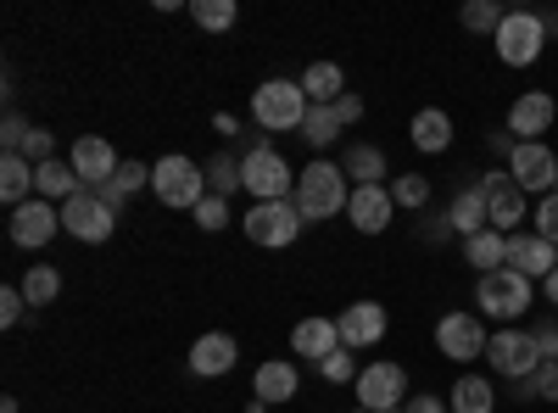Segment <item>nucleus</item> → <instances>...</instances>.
Here are the masks:
<instances>
[{
	"label": "nucleus",
	"mask_w": 558,
	"mask_h": 413,
	"mask_svg": "<svg viewBox=\"0 0 558 413\" xmlns=\"http://www.w3.org/2000/svg\"><path fill=\"white\" fill-rule=\"evenodd\" d=\"M347 202H352V191H347V173H341V162L318 157V162H307V168L296 173L291 207H296V212H302L307 223H324V218L347 212Z\"/></svg>",
	"instance_id": "1"
},
{
	"label": "nucleus",
	"mask_w": 558,
	"mask_h": 413,
	"mask_svg": "<svg viewBox=\"0 0 558 413\" xmlns=\"http://www.w3.org/2000/svg\"><path fill=\"white\" fill-rule=\"evenodd\" d=\"M531 302H536V286L514 268H492V274L475 280V313L492 318V325H502V330L520 325V318L531 313Z\"/></svg>",
	"instance_id": "2"
},
{
	"label": "nucleus",
	"mask_w": 558,
	"mask_h": 413,
	"mask_svg": "<svg viewBox=\"0 0 558 413\" xmlns=\"http://www.w3.org/2000/svg\"><path fill=\"white\" fill-rule=\"evenodd\" d=\"M307 96H302V84L296 78H268V84H257L252 89V118L268 129V134H291V129H302L307 123Z\"/></svg>",
	"instance_id": "3"
},
{
	"label": "nucleus",
	"mask_w": 558,
	"mask_h": 413,
	"mask_svg": "<svg viewBox=\"0 0 558 413\" xmlns=\"http://www.w3.org/2000/svg\"><path fill=\"white\" fill-rule=\"evenodd\" d=\"M151 191H157V202L162 207H184V212H196L213 191H207V168H196L191 157H162V162H151Z\"/></svg>",
	"instance_id": "4"
},
{
	"label": "nucleus",
	"mask_w": 558,
	"mask_h": 413,
	"mask_svg": "<svg viewBox=\"0 0 558 413\" xmlns=\"http://www.w3.org/2000/svg\"><path fill=\"white\" fill-rule=\"evenodd\" d=\"M241 185L252 191V202H291L296 173H291V162L279 157L274 146H252L241 157Z\"/></svg>",
	"instance_id": "5"
},
{
	"label": "nucleus",
	"mask_w": 558,
	"mask_h": 413,
	"mask_svg": "<svg viewBox=\"0 0 558 413\" xmlns=\"http://www.w3.org/2000/svg\"><path fill=\"white\" fill-rule=\"evenodd\" d=\"M62 229L73 241H84V246H101V241H112V229H118V207L101 191H78V196L62 202Z\"/></svg>",
	"instance_id": "6"
},
{
	"label": "nucleus",
	"mask_w": 558,
	"mask_h": 413,
	"mask_svg": "<svg viewBox=\"0 0 558 413\" xmlns=\"http://www.w3.org/2000/svg\"><path fill=\"white\" fill-rule=\"evenodd\" d=\"M492 39H497V57L508 68H531L547 51V23H542V12H508Z\"/></svg>",
	"instance_id": "7"
},
{
	"label": "nucleus",
	"mask_w": 558,
	"mask_h": 413,
	"mask_svg": "<svg viewBox=\"0 0 558 413\" xmlns=\"http://www.w3.org/2000/svg\"><path fill=\"white\" fill-rule=\"evenodd\" d=\"M352 391H357V408L391 413V408L408 402V369L391 363V357H375V363H363V375L352 380Z\"/></svg>",
	"instance_id": "8"
},
{
	"label": "nucleus",
	"mask_w": 558,
	"mask_h": 413,
	"mask_svg": "<svg viewBox=\"0 0 558 413\" xmlns=\"http://www.w3.org/2000/svg\"><path fill=\"white\" fill-rule=\"evenodd\" d=\"M486 363H492V375H502V380H531V375L542 369V352H536L531 330L508 325V330H492V341H486Z\"/></svg>",
	"instance_id": "9"
},
{
	"label": "nucleus",
	"mask_w": 558,
	"mask_h": 413,
	"mask_svg": "<svg viewBox=\"0 0 558 413\" xmlns=\"http://www.w3.org/2000/svg\"><path fill=\"white\" fill-rule=\"evenodd\" d=\"M302 229H307V218H302L291 202H252V212H246V235H252V246H268V252L291 246Z\"/></svg>",
	"instance_id": "10"
},
{
	"label": "nucleus",
	"mask_w": 558,
	"mask_h": 413,
	"mask_svg": "<svg viewBox=\"0 0 558 413\" xmlns=\"http://www.w3.org/2000/svg\"><path fill=\"white\" fill-rule=\"evenodd\" d=\"M486 341H492V330H486L481 313H441V318H436V347H441V357H452V363L486 357Z\"/></svg>",
	"instance_id": "11"
},
{
	"label": "nucleus",
	"mask_w": 558,
	"mask_h": 413,
	"mask_svg": "<svg viewBox=\"0 0 558 413\" xmlns=\"http://www.w3.org/2000/svg\"><path fill=\"white\" fill-rule=\"evenodd\" d=\"M481 191H486V212H492L497 235H520V229H525V191L514 185V173H508V168L481 173Z\"/></svg>",
	"instance_id": "12"
},
{
	"label": "nucleus",
	"mask_w": 558,
	"mask_h": 413,
	"mask_svg": "<svg viewBox=\"0 0 558 413\" xmlns=\"http://www.w3.org/2000/svg\"><path fill=\"white\" fill-rule=\"evenodd\" d=\"M7 235H12V246H23V252H39V246H51L57 235H62V207H51V202H23V207H12V223H7Z\"/></svg>",
	"instance_id": "13"
},
{
	"label": "nucleus",
	"mask_w": 558,
	"mask_h": 413,
	"mask_svg": "<svg viewBox=\"0 0 558 413\" xmlns=\"http://www.w3.org/2000/svg\"><path fill=\"white\" fill-rule=\"evenodd\" d=\"M508 173H514V185H520L525 196H553V191H558V157H553L542 141L514 146V157H508Z\"/></svg>",
	"instance_id": "14"
},
{
	"label": "nucleus",
	"mask_w": 558,
	"mask_h": 413,
	"mask_svg": "<svg viewBox=\"0 0 558 413\" xmlns=\"http://www.w3.org/2000/svg\"><path fill=\"white\" fill-rule=\"evenodd\" d=\"M68 162H73V173H78V185H84V191H101L107 179L123 168L107 134H78V141H73V151H68Z\"/></svg>",
	"instance_id": "15"
},
{
	"label": "nucleus",
	"mask_w": 558,
	"mask_h": 413,
	"mask_svg": "<svg viewBox=\"0 0 558 413\" xmlns=\"http://www.w3.org/2000/svg\"><path fill=\"white\" fill-rule=\"evenodd\" d=\"M336 330H341V347L347 352H363V347H380L386 330H391V313L380 302H352L341 318H336Z\"/></svg>",
	"instance_id": "16"
},
{
	"label": "nucleus",
	"mask_w": 558,
	"mask_h": 413,
	"mask_svg": "<svg viewBox=\"0 0 558 413\" xmlns=\"http://www.w3.org/2000/svg\"><path fill=\"white\" fill-rule=\"evenodd\" d=\"M296 386H302V375H296V363H291V357H268V363H257V375H252V413L291 402Z\"/></svg>",
	"instance_id": "17"
},
{
	"label": "nucleus",
	"mask_w": 558,
	"mask_h": 413,
	"mask_svg": "<svg viewBox=\"0 0 558 413\" xmlns=\"http://www.w3.org/2000/svg\"><path fill=\"white\" fill-rule=\"evenodd\" d=\"M508 268L525 274V280L536 286V280H547V274L558 268V246L542 241L536 229H520V235H508Z\"/></svg>",
	"instance_id": "18"
},
{
	"label": "nucleus",
	"mask_w": 558,
	"mask_h": 413,
	"mask_svg": "<svg viewBox=\"0 0 558 413\" xmlns=\"http://www.w3.org/2000/svg\"><path fill=\"white\" fill-rule=\"evenodd\" d=\"M391 212H397L391 185H363V191H352V202H347V218H352L357 235H380V229H391Z\"/></svg>",
	"instance_id": "19"
},
{
	"label": "nucleus",
	"mask_w": 558,
	"mask_h": 413,
	"mask_svg": "<svg viewBox=\"0 0 558 413\" xmlns=\"http://www.w3.org/2000/svg\"><path fill=\"white\" fill-rule=\"evenodd\" d=\"M553 118H558V101L547 96V89H525V96L508 107V134L525 146V141H536V134L553 129Z\"/></svg>",
	"instance_id": "20"
},
{
	"label": "nucleus",
	"mask_w": 558,
	"mask_h": 413,
	"mask_svg": "<svg viewBox=\"0 0 558 413\" xmlns=\"http://www.w3.org/2000/svg\"><path fill=\"white\" fill-rule=\"evenodd\" d=\"M235 357H241L235 336L207 330V336H196V347H191V375H202V380H218V375H229V369H235Z\"/></svg>",
	"instance_id": "21"
},
{
	"label": "nucleus",
	"mask_w": 558,
	"mask_h": 413,
	"mask_svg": "<svg viewBox=\"0 0 558 413\" xmlns=\"http://www.w3.org/2000/svg\"><path fill=\"white\" fill-rule=\"evenodd\" d=\"M291 352L307 357V363H324L330 352H341V330L336 318H302V325L291 330Z\"/></svg>",
	"instance_id": "22"
},
{
	"label": "nucleus",
	"mask_w": 558,
	"mask_h": 413,
	"mask_svg": "<svg viewBox=\"0 0 558 413\" xmlns=\"http://www.w3.org/2000/svg\"><path fill=\"white\" fill-rule=\"evenodd\" d=\"M447 218H452V229H458V241H470V235H481V229H492L486 191H481V185H463V191H452Z\"/></svg>",
	"instance_id": "23"
},
{
	"label": "nucleus",
	"mask_w": 558,
	"mask_h": 413,
	"mask_svg": "<svg viewBox=\"0 0 558 413\" xmlns=\"http://www.w3.org/2000/svg\"><path fill=\"white\" fill-rule=\"evenodd\" d=\"M408 141L418 146V151H447L452 146V118L441 112V107H425V112H413V123H408Z\"/></svg>",
	"instance_id": "24"
},
{
	"label": "nucleus",
	"mask_w": 558,
	"mask_h": 413,
	"mask_svg": "<svg viewBox=\"0 0 558 413\" xmlns=\"http://www.w3.org/2000/svg\"><path fill=\"white\" fill-rule=\"evenodd\" d=\"M78 191H84V185H78L73 162L51 157V162H39V168H34V196H39V202H68V196H78Z\"/></svg>",
	"instance_id": "25"
},
{
	"label": "nucleus",
	"mask_w": 558,
	"mask_h": 413,
	"mask_svg": "<svg viewBox=\"0 0 558 413\" xmlns=\"http://www.w3.org/2000/svg\"><path fill=\"white\" fill-rule=\"evenodd\" d=\"M341 173L352 179V191H363V185H380V179H391V173H386V151H380V146H368V141L347 146V162H341Z\"/></svg>",
	"instance_id": "26"
},
{
	"label": "nucleus",
	"mask_w": 558,
	"mask_h": 413,
	"mask_svg": "<svg viewBox=\"0 0 558 413\" xmlns=\"http://www.w3.org/2000/svg\"><path fill=\"white\" fill-rule=\"evenodd\" d=\"M302 96H307L313 107H336V101L347 96L341 68H336V62H313V68L302 73Z\"/></svg>",
	"instance_id": "27"
},
{
	"label": "nucleus",
	"mask_w": 558,
	"mask_h": 413,
	"mask_svg": "<svg viewBox=\"0 0 558 413\" xmlns=\"http://www.w3.org/2000/svg\"><path fill=\"white\" fill-rule=\"evenodd\" d=\"M0 202L7 207L34 202V162L28 157H0Z\"/></svg>",
	"instance_id": "28"
},
{
	"label": "nucleus",
	"mask_w": 558,
	"mask_h": 413,
	"mask_svg": "<svg viewBox=\"0 0 558 413\" xmlns=\"http://www.w3.org/2000/svg\"><path fill=\"white\" fill-rule=\"evenodd\" d=\"M463 263L492 274V268H508V235H497V229H481V235L463 241Z\"/></svg>",
	"instance_id": "29"
},
{
	"label": "nucleus",
	"mask_w": 558,
	"mask_h": 413,
	"mask_svg": "<svg viewBox=\"0 0 558 413\" xmlns=\"http://www.w3.org/2000/svg\"><path fill=\"white\" fill-rule=\"evenodd\" d=\"M447 408H452V413H497V386L481 380V375H463V380L452 386Z\"/></svg>",
	"instance_id": "30"
},
{
	"label": "nucleus",
	"mask_w": 558,
	"mask_h": 413,
	"mask_svg": "<svg viewBox=\"0 0 558 413\" xmlns=\"http://www.w3.org/2000/svg\"><path fill=\"white\" fill-rule=\"evenodd\" d=\"M341 118H336V107H307V123H302V141L313 146V151H330L336 141H341Z\"/></svg>",
	"instance_id": "31"
},
{
	"label": "nucleus",
	"mask_w": 558,
	"mask_h": 413,
	"mask_svg": "<svg viewBox=\"0 0 558 413\" xmlns=\"http://www.w3.org/2000/svg\"><path fill=\"white\" fill-rule=\"evenodd\" d=\"M23 296H28L34 313H39V307H51V302L62 296V274H57L51 263H34V268L23 274Z\"/></svg>",
	"instance_id": "32"
},
{
	"label": "nucleus",
	"mask_w": 558,
	"mask_h": 413,
	"mask_svg": "<svg viewBox=\"0 0 558 413\" xmlns=\"http://www.w3.org/2000/svg\"><path fill=\"white\" fill-rule=\"evenodd\" d=\"M134 191H151V168H146V162H123L107 185H101V196H107L112 207H123Z\"/></svg>",
	"instance_id": "33"
},
{
	"label": "nucleus",
	"mask_w": 558,
	"mask_h": 413,
	"mask_svg": "<svg viewBox=\"0 0 558 413\" xmlns=\"http://www.w3.org/2000/svg\"><path fill=\"white\" fill-rule=\"evenodd\" d=\"M191 17H196V28L223 34V28H235L241 7H235V0H191Z\"/></svg>",
	"instance_id": "34"
},
{
	"label": "nucleus",
	"mask_w": 558,
	"mask_h": 413,
	"mask_svg": "<svg viewBox=\"0 0 558 413\" xmlns=\"http://www.w3.org/2000/svg\"><path fill=\"white\" fill-rule=\"evenodd\" d=\"M391 196H397V207H408V212H425V207H430V179H425V173H397V179H391Z\"/></svg>",
	"instance_id": "35"
},
{
	"label": "nucleus",
	"mask_w": 558,
	"mask_h": 413,
	"mask_svg": "<svg viewBox=\"0 0 558 413\" xmlns=\"http://www.w3.org/2000/svg\"><path fill=\"white\" fill-rule=\"evenodd\" d=\"M207 191H213V196H235V191H246V185H241V157H229V151L213 157V168H207Z\"/></svg>",
	"instance_id": "36"
},
{
	"label": "nucleus",
	"mask_w": 558,
	"mask_h": 413,
	"mask_svg": "<svg viewBox=\"0 0 558 413\" xmlns=\"http://www.w3.org/2000/svg\"><path fill=\"white\" fill-rule=\"evenodd\" d=\"M502 7H497V0H470V7H463V28H470V34H497L502 28Z\"/></svg>",
	"instance_id": "37"
},
{
	"label": "nucleus",
	"mask_w": 558,
	"mask_h": 413,
	"mask_svg": "<svg viewBox=\"0 0 558 413\" xmlns=\"http://www.w3.org/2000/svg\"><path fill=\"white\" fill-rule=\"evenodd\" d=\"M318 375L330 380V386H347V380H357L363 369H357V357H347V347H341V352H330V357L318 363Z\"/></svg>",
	"instance_id": "38"
},
{
	"label": "nucleus",
	"mask_w": 558,
	"mask_h": 413,
	"mask_svg": "<svg viewBox=\"0 0 558 413\" xmlns=\"http://www.w3.org/2000/svg\"><path fill=\"white\" fill-rule=\"evenodd\" d=\"M531 341H536L542 363L558 357V313H542V318H536V325H531Z\"/></svg>",
	"instance_id": "39"
},
{
	"label": "nucleus",
	"mask_w": 558,
	"mask_h": 413,
	"mask_svg": "<svg viewBox=\"0 0 558 413\" xmlns=\"http://www.w3.org/2000/svg\"><path fill=\"white\" fill-rule=\"evenodd\" d=\"M531 229H536L542 241H553V246H558V191L536 202V212H531Z\"/></svg>",
	"instance_id": "40"
},
{
	"label": "nucleus",
	"mask_w": 558,
	"mask_h": 413,
	"mask_svg": "<svg viewBox=\"0 0 558 413\" xmlns=\"http://www.w3.org/2000/svg\"><path fill=\"white\" fill-rule=\"evenodd\" d=\"M34 307H28V296H23V286H7V291H0V325H23V318H28Z\"/></svg>",
	"instance_id": "41"
},
{
	"label": "nucleus",
	"mask_w": 558,
	"mask_h": 413,
	"mask_svg": "<svg viewBox=\"0 0 558 413\" xmlns=\"http://www.w3.org/2000/svg\"><path fill=\"white\" fill-rule=\"evenodd\" d=\"M28 134H34V123H28L23 112H7V134H0V141H7V157H23Z\"/></svg>",
	"instance_id": "42"
},
{
	"label": "nucleus",
	"mask_w": 558,
	"mask_h": 413,
	"mask_svg": "<svg viewBox=\"0 0 558 413\" xmlns=\"http://www.w3.org/2000/svg\"><path fill=\"white\" fill-rule=\"evenodd\" d=\"M418 241H425V246H447V241H458V229H452L447 212H436V218L418 223Z\"/></svg>",
	"instance_id": "43"
},
{
	"label": "nucleus",
	"mask_w": 558,
	"mask_h": 413,
	"mask_svg": "<svg viewBox=\"0 0 558 413\" xmlns=\"http://www.w3.org/2000/svg\"><path fill=\"white\" fill-rule=\"evenodd\" d=\"M196 223H202V229H213V235H218V229L229 223V202H223V196H207V202L196 207Z\"/></svg>",
	"instance_id": "44"
},
{
	"label": "nucleus",
	"mask_w": 558,
	"mask_h": 413,
	"mask_svg": "<svg viewBox=\"0 0 558 413\" xmlns=\"http://www.w3.org/2000/svg\"><path fill=\"white\" fill-rule=\"evenodd\" d=\"M531 380H536V402H558V357H553V363H542V369H536Z\"/></svg>",
	"instance_id": "45"
},
{
	"label": "nucleus",
	"mask_w": 558,
	"mask_h": 413,
	"mask_svg": "<svg viewBox=\"0 0 558 413\" xmlns=\"http://www.w3.org/2000/svg\"><path fill=\"white\" fill-rule=\"evenodd\" d=\"M23 157L39 168V162H51V129H39L34 123V134H28V146H23Z\"/></svg>",
	"instance_id": "46"
},
{
	"label": "nucleus",
	"mask_w": 558,
	"mask_h": 413,
	"mask_svg": "<svg viewBox=\"0 0 558 413\" xmlns=\"http://www.w3.org/2000/svg\"><path fill=\"white\" fill-rule=\"evenodd\" d=\"M336 118H341V129H352L363 118V96H352V89H347V96L336 101Z\"/></svg>",
	"instance_id": "47"
},
{
	"label": "nucleus",
	"mask_w": 558,
	"mask_h": 413,
	"mask_svg": "<svg viewBox=\"0 0 558 413\" xmlns=\"http://www.w3.org/2000/svg\"><path fill=\"white\" fill-rule=\"evenodd\" d=\"M408 413H452L447 402H436V397H413V402H402Z\"/></svg>",
	"instance_id": "48"
},
{
	"label": "nucleus",
	"mask_w": 558,
	"mask_h": 413,
	"mask_svg": "<svg viewBox=\"0 0 558 413\" xmlns=\"http://www.w3.org/2000/svg\"><path fill=\"white\" fill-rule=\"evenodd\" d=\"M508 397H514V402H536V380H508Z\"/></svg>",
	"instance_id": "49"
},
{
	"label": "nucleus",
	"mask_w": 558,
	"mask_h": 413,
	"mask_svg": "<svg viewBox=\"0 0 558 413\" xmlns=\"http://www.w3.org/2000/svg\"><path fill=\"white\" fill-rule=\"evenodd\" d=\"M542 296H547V302L558 307V268H553V274H547V280H542Z\"/></svg>",
	"instance_id": "50"
},
{
	"label": "nucleus",
	"mask_w": 558,
	"mask_h": 413,
	"mask_svg": "<svg viewBox=\"0 0 558 413\" xmlns=\"http://www.w3.org/2000/svg\"><path fill=\"white\" fill-rule=\"evenodd\" d=\"M0 413H17V397H7V402H0Z\"/></svg>",
	"instance_id": "51"
},
{
	"label": "nucleus",
	"mask_w": 558,
	"mask_h": 413,
	"mask_svg": "<svg viewBox=\"0 0 558 413\" xmlns=\"http://www.w3.org/2000/svg\"><path fill=\"white\" fill-rule=\"evenodd\" d=\"M391 413H408V408H391Z\"/></svg>",
	"instance_id": "52"
},
{
	"label": "nucleus",
	"mask_w": 558,
	"mask_h": 413,
	"mask_svg": "<svg viewBox=\"0 0 558 413\" xmlns=\"http://www.w3.org/2000/svg\"><path fill=\"white\" fill-rule=\"evenodd\" d=\"M352 413H368V408H352Z\"/></svg>",
	"instance_id": "53"
}]
</instances>
